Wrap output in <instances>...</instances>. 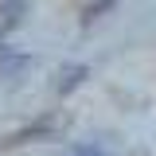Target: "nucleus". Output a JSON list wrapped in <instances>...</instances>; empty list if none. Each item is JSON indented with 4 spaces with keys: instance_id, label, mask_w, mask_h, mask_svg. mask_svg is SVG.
<instances>
[{
    "instance_id": "f257e3e1",
    "label": "nucleus",
    "mask_w": 156,
    "mask_h": 156,
    "mask_svg": "<svg viewBox=\"0 0 156 156\" xmlns=\"http://www.w3.org/2000/svg\"><path fill=\"white\" fill-rule=\"evenodd\" d=\"M82 74H86L82 66H70V70H66V78H62V90H70V86H74V82H78Z\"/></svg>"
},
{
    "instance_id": "f03ea898",
    "label": "nucleus",
    "mask_w": 156,
    "mask_h": 156,
    "mask_svg": "<svg viewBox=\"0 0 156 156\" xmlns=\"http://www.w3.org/2000/svg\"><path fill=\"white\" fill-rule=\"evenodd\" d=\"M70 156H109V152H101L98 144H82V148H74Z\"/></svg>"
}]
</instances>
